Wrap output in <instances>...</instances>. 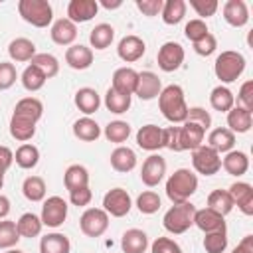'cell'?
I'll return each mask as SVG.
<instances>
[{
  "label": "cell",
  "mask_w": 253,
  "mask_h": 253,
  "mask_svg": "<svg viewBox=\"0 0 253 253\" xmlns=\"http://www.w3.org/2000/svg\"><path fill=\"white\" fill-rule=\"evenodd\" d=\"M227 192L233 200V206H237L245 215H253V186L251 184L233 182Z\"/></svg>",
  "instance_id": "obj_18"
},
{
  "label": "cell",
  "mask_w": 253,
  "mask_h": 253,
  "mask_svg": "<svg viewBox=\"0 0 253 253\" xmlns=\"http://www.w3.org/2000/svg\"><path fill=\"white\" fill-rule=\"evenodd\" d=\"M186 8H188V4L184 0H166L162 4V12H160L162 22L168 24V26L180 24L186 16Z\"/></svg>",
  "instance_id": "obj_36"
},
{
  "label": "cell",
  "mask_w": 253,
  "mask_h": 253,
  "mask_svg": "<svg viewBox=\"0 0 253 253\" xmlns=\"http://www.w3.org/2000/svg\"><path fill=\"white\" fill-rule=\"evenodd\" d=\"M65 63L71 69H77V71L89 69L91 63H93V49L83 45V43H73L65 51Z\"/></svg>",
  "instance_id": "obj_20"
},
{
  "label": "cell",
  "mask_w": 253,
  "mask_h": 253,
  "mask_svg": "<svg viewBox=\"0 0 253 253\" xmlns=\"http://www.w3.org/2000/svg\"><path fill=\"white\" fill-rule=\"evenodd\" d=\"M194 213H196V206L190 204V202H184V204H174L166 213H164V219H162V225L168 233L172 235H180V233H186L192 225H194Z\"/></svg>",
  "instance_id": "obj_4"
},
{
  "label": "cell",
  "mask_w": 253,
  "mask_h": 253,
  "mask_svg": "<svg viewBox=\"0 0 253 253\" xmlns=\"http://www.w3.org/2000/svg\"><path fill=\"white\" fill-rule=\"evenodd\" d=\"M14 162L20 168H24V170L36 168L38 162H40V150H38V146L36 144H30V142L20 144L16 148V152H14Z\"/></svg>",
  "instance_id": "obj_34"
},
{
  "label": "cell",
  "mask_w": 253,
  "mask_h": 253,
  "mask_svg": "<svg viewBox=\"0 0 253 253\" xmlns=\"http://www.w3.org/2000/svg\"><path fill=\"white\" fill-rule=\"evenodd\" d=\"M253 125V113L239 107V105H233L229 111H227V128L235 134H243V132H249Z\"/></svg>",
  "instance_id": "obj_24"
},
{
  "label": "cell",
  "mask_w": 253,
  "mask_h": 253,
  "mask_svg": "<svg viewBox=\"0 0 253 253\" xmlns=\"http://www.w3.org/2000/svg\"><path fill=\"white\" fill-rule=\"evenodd\" d=\"M79 229L87 237H101L109 229V213L103 208H87L79 217Z\"/></svg>",
  "instance_id": "obj_6"
},
{
  "label": "cell",
  "mask_w": 253,
  "mask_h": 253,
  "mask_svg": "<svg viewBox=\"0 0 253 253\" xmlns=\"http://www.w3.org/2000/svg\"><path fill=\"white\" fill-rule=\"evenodd\" d=\"M208 32H210V30H208V24H206L204 20H200V18L190 20V22L186 24V28H184V36H186L192 43H196L198 40H202Z\"/></svg>",
  "instance_id": "obj_48"
},
{
  "label": "cell",
  "mask_w": 253,
  "mask_h": 253,
  "mask_svg": "<svg viewBox=\"0 0 253 253\" xmlns=\"http://www.w3.org/2000/svg\"><path fill=\"white\" fill-rule=\"evenodd\" d=\"M18 14L34 28H47L53 20V8L47 0H20Z\"/></svg>",
  "instance_id": "obj_5"
},
{
  "label": "cell",
  "mask_w": 253,
  "mask_h": 253,
  "mask_svg": "<svg viewBox=\"0 0 253 253\" xmlns=\"http://www.w3.org/2000/svg\"><path fill=\"white\" fill-rule=\"evenodd\" d=\"M63 184H65L67 192H73L77 188L89 186V172H87V168L81 166V164L67 166V170L63 172Z\"/></svg>",
  "instance_id": "obj_33"
},
{
  "label": "cell",
  "mask_w": 253,
  "mask_h": 253,
  "mask_svg": "<svg viewBox=\"0 0 253 253\" xmlns=\"http://www.w3.org/2000/svg\"><path fill=\"white\" fill-rule=\"evenodd\" d=\"M192 166L202 176H213L221 170V154H217L208 144H202L192 150Z\"/></svg>",
  "instance_id": "obj_7"
},
{
  "label": "cell",
  "mask_w": 253,
  "mask_h": 253,
  "mask_svg": "<svg viewBox=\"0 0 253 253\" xmlns=\"http://www.w3.org/2000/svg\"><path fill=\"white\" fill-rule=\"evenodd\" d=\"M115 40V28L111 24H97L89 34V43L95 49H107Z\"/></svg>",
  "instance_id": "obj_37"
},
{
  "label": "cell",
  "mask_w": 253,
  "mask_h": 253,
  "mask_svg": "<svg viewBox=\"0 0 253 253\" xmlns=\"http://www.w3.org/2000/svg\"><path fill=\"white\" fill-rule=\"evenodd\" d=\"M51 42L57 45H73V42L77 40V26L67 20V18H59L51 24Z\"/></svg>",
  "instance_id": "obj_21"
},
{
  "label": "cell",
  "mask_w": 253,
  "mask_h": 253,
  "mask_svg": "<svg viewBox=\"0 0 253 253\" xmlns=\"http://www.w3.org/2000/svg\"><path fill=\"white\" fill-rule=\"evenodd\" d=\"M101 6H105L107 10H113V8H121V6H123V2H121V0H115V2L103 0V2H101Z\"/></svg>",
  "instance_id": "obj_61"
},
{
  "label": "cell",
  "mask_w": 253,
  "mask_h": 253,
  "mask_svg": "<svg viewBox=\"0 0 253 253\" xmlns=\"http://www.w3.org/2000/svg\"><path fill=\"white\" fill-rule=\"evenodd\" d=\"M42 115H43V103L40 99H36V97H24V99H20L16 103L14 113H12V119L38 125V121L42 119Z\"/></svg>",
  "instance_id": "obj_12"
},
{
  "label": "cell",
  "mask_w": 253,
  "mask_h": 253,
  "mask_svg": "<svg viewBox=\"0 0 253 253\" xmlns=\"http://www.w3.org/2000/svg\"><path fill=\"white\" fill-rule=\"evenodd\" d=\"M121 249L123 253H144L148 249V235L142 229H126L121 237Z\"/></svg>",
  "instance_id": "obj_26"
},
{
  "label": "cell",
  "mask_w": 253,
  "mask_h": 253,
  "mask_svg": "<svg viewBox=\"0 0 253 253\" xmlns=\"http://www.w3.org/2000/svg\"><path fill=\"white\" fill-rule=\"evenodd\" d=\"M245 71V57L239 51L225 49L215 57L213 73L221 83H233Z\"/></svg>",
  "instance_id": "obj_3"
},
{
  "label": "cell",
  "mask_w": 253,
  "mask_h": 253,
  "mask_svg": "<svg viewBox=\"0 0 253 253\" xmlns=\"http://www.w3.org/2000/svg\"><path fill=\"white\" fill-rule=\"evenodd\" d=\"M4 253H24V251L18 247H12V249H4Z\"/></svg>",
  "instance_id": "obj_62"
},
{
  "label": "cell",
  "mask_w": 253,
  "mask_h": 253,
  "mask_svg": "<svg viewBox=\"0 0 253 253\" xmlns=\"http://www.w3.org/2000/svg\"><path fill=\"white\" fill-rule=\"evenodd\" d=\"M186 121L200 125L204 130H208L211 126V115L204 107H188V119Z\"/></svg>",
  "instance_id": "obj_53"
},
{
  "label": "cell",
  "mask_w": 253,
  "mask_h": 253,
  "mask_svg": "<svg viewBox=\"0 0 253 253\" xmlns=\"http://www.w3.org/2000/svg\"><path fill=\"white\" fill-rule=\"evenodd\" d=\"M73 101H75V107H77L85 117L97 113L99 107H101V97H99V93H97L93 87H81V89H77Z\"/></svg>",
  "instance_id": "obj_27"
},
{
  "label": "cell",
  "mask_w": 253,
  "mask_h": 253,
  "mask_svg": "<svg viewBox=\"0 0 253 253\" xmlns=\"http://www.w3.org/2000/svg\"><path fill=\"white\" fill-rule=\"evenodd\" d=\"M162 91V83H160V77L152 71H140L138 73V81H136V89H134V95L142 101H152L160 95Z\"/></svg>",
  "instance_id": "obj_17"
},
{
  "label": "cell",
  "mask_w": 253,
  "mask_h": 253,
  "mask_svg": "<svg viewBox=\"0 0 253 253\" xmlns=\"http://www.w3.org/2000/svg\"><path fill=\"white\" fill-rule=\"evenodd\" d=\"M40 253H71V241L65 233H47L40 239Z\"/></svg>",
  "instance_id": "obj_31"
},
{
  "label": "cell",
  "mask_w": 253,
  "mask_h": 253,
  "mask_svg": "<svg viewBox=\"0 0 253 253\" xmlns=\"http://www.w3.org/2000/svg\"><path fill=\"white\" fill-rule=\"evenodd\" d=\"M16 227H18L20 237L32 239V237H38V235L42 233L43 223H42L40 215H36V213H32V211H26V213H22L20 219L16 221Z\"/></svg>",
  "instance_id": "obj_39"
},
{
  "label": "cell",
  "mask_w": 253,
  "mask_h": 253,
  "mask_svg": "<svg viewBox=\"0 0 253 253\" xmlns=\"http://www.w3.org/2000/svg\"><path fill=\"white\" fill-rule=\"evenodd\" d=\"M30 63L36 65V67L45 75V79H51V77H55V75L59 73V61H57V57L51 55V53H36Z\"/></svg>",
  "instance_id": "obj_43"
},
{
  "label": "cell",
  "mask_w": 253,
  "mask_h": 253,
  "mask_svg": "<svg viewBox=\"0 0 253 253\" xmlns=\"http://www.w3.org/2000/svg\"><path fill=\"white\" fill-rule=\"evenodd\" d=\"M237 103H239V107H243V109H247V111L253 113V81H251V79H247V81L239 87Z\"/></svg>",
  "instance_id": "obj_54"
},
{
  "label": "cell",
  "mask_w": 253,
  "mask_h": 253,
  "mask_svg": "<svg viewBox=\"0 0 253 253\" xmlns=\"http://www.w3.org/2000/svg\"><path fill=\"white\" fill-rule=\"evenodd\" d=\"M136 208L140 213H146V215L156 213L160 210V196L152 190H146L136 198Z\"/></svg>",
  "instance_id": "obj_47"
},
{
  "label": "cell",
  "mask_w": 253,
  "mask_h": 253,
  "mask_svg": "<svg viewBox=\"0 0 253 253\" xmlns=\"http://www.w3.org/2000/svg\"><path fill=\"white\" fill-rule=\"evenodd\" d=\"M73 134L83 142H95L101 136V126L91 117H81L73 123Z\"/></svg>",
  "instance_id": "obj_32"
},
{
  "label": "cell",
  "mask_w": 253,
  "mask_h": 253,
  "mask_svg": "<svg viewBox=\"0 0 253 253\" xmlns=\"http://www.w3.org/2000/svg\"><path fill=\"white\" fill-rule=\"evenodd\" d=\"M194 225L204 231V233H211V231H221L225 229V217L219 215L217 211L204 208V210H196L194 213Z\"/></svg>",
  "instance_id": "obj_19"
},
{
  "label": "cell",
  "mask_w": 253,
  "mask_h": 253,
  "mask_svg": "<svg viewBox=\"0 0 253 253\" xmlns=\"http://www.w3.org/2000/svg\"><path fill=\"white\" fill-rule=\"evenodd\" d=\"M12 162H14V152L8 146H0V190L4 186V176L12 166Z\"/></svg>",
  "instance_id": "obj_57"
},
{
  "label": "cell",
  "mask_w": 253,
  "mask_h": 253,
  "mask_svg": "<svg viewBox=\"0 0 253 253\" xmlns=\"http://www.w3.org/2000/svg\"><path fill=\"white\" fill-rule=\"evenodd\" d=\"M18 79L16 65L12 61H0V91L10 89Z\"/></svg>",
  "instance_id": "obj_49"
},
{
  "label": "cell",
  "mask_w": 253,
  "mask_h": 253,
  "mask_svg": "<svg viewBox=\"0 0 253 253\" xmlns=\"http://www.w3.org/2000/svg\"><path fill=\"white\" fill-rule=\"evenodd\" d=\"M136 144L142 150H148V152L164 148V128H160L158 125L140 126L138 132H136Z\"/></svg>",
  "instance_id": "obj_15"
},
{
  "label": "cell",
  "mask_w": 253,
  "mask_h": 253,
  "mask_svg": "<svg viewBox=\"0 0 253 253\" xmlns=\"http://www.w3.org/2000/svg\"><path fill=\"white\" fill-rule=\"evenodd\" d=\"M158 109L162 117L170 123H184L188 119V105L184 99V89L180 85H166L158 95Z\"/></svg>",
  "instance_id": "obj_1"
},
{
  "label": "cell",
  "mask_w": 253,
  "mask_h": 253,
  "mask_svg": "<svg viewBox=\"0 0 253 253\" xmlns=\"http://www.w3.org/2000/svg\"><path fill=\"white\" fill-rule=\"evenodd\" d=\"M20 233L16 227V221L12 219H0V249H12L20 241Z\"/></svg>",
  "instance_id": "obj_45"
},
{
  "label": "cell",
  "mask_w": 253,
  "mask_h": 253,
  "mask_svg": "<svg viewBox=\"0 0 253 253\" xmlns=\"http://www.w3.org/2000/svg\"><path fill=\"white\" fill-rule=\"evenodd\" d=\"M206 130L190 121H184L182 126H178V142H180V152L182 150H196L198 146L204 144Z\"/></svg>",
  "instance_id": "obj_14"
},
{
  "label": "cell",
  "mask_w": 253,
  "mask_h": 253,
  "mask_svg": "<svg viewBox=\"0 0 253 253\" xmlns=\"http://www.w3.org/2000/svg\"><path fill=\"white\" fill-rule=\"evenodd\" d=\"M105 107H107V111H111L115 115H123L130 109V95H123V93L115 91L113 87H109L105 93Z\"/></svg>",
  "instance_id": "obj_41"
},
{
  "label": "cell",
  "mask_w": 253,
  "mask_h": 253,
  "mask_svg": "<svg viewBox=\"0 0 253 253\" xmlns=\"http://www.w3.org/2000/svg\"><path fill=\"white\" fill-rule=\"evenodd\" d=\"M215 49H217V40H215V36H213L211 32H208L202 40H198V42L194 43V51H196L198 55H202V57L211 55Z\"/></svg>",
  "instance_id": "obj_52"
},
{
  "label": "cell",
  "mask_w": 253,
  "mask_h": 253,
  "mask_svg": "<svg viewBox=\"0 0 253 253\" xmlns=\"http://www.w3.org/2000/svg\"><path fill=\"white\" fill-rule=\"evenodd\" d=\"M132 208V200L125 188H113L103 196V210L113 217H125Z\"/></svg>",
  "instance_id": "obj_9"
},
{
  "label": "cell",
  "mask_w": 253,
  "mask_h": 253,
  "mask_svg": "<svg viewBox=\"0 0 253 253\" xmlns=\"http://www.w3.org/2000/svg\"><path fill=\"white\" fill-rule=\"evenodd\" d=\"M208 146L213 148L217 154H221V152L225 154V152L233 150V146H235V134L229 128H225V126H217V128H213L208 134Z\"/></svg>",
  "instance_id": "obj_29"
},
{
  "label": "cell",
  "mask_w": 253,
  "mask_h": 253,
  "mask_svg": "<svg viewBox=\"0 0 253 253\" xmlns=\"http://www.w3.org/2000/svg\"><path fill=\"white\" fill-rule=\"evenodd\" d=\"M91 200H93V192H91L89 186H85V188H77V190L69 192V202H71L73 206H77V208H85V206H89Z\"/></svg>",
  "instance_id": "obj_55"
},
{
  "label": "cell",
  "mask_w": 253,
  "mask_h": 253,
  "mask_svg": "<svg viewBox=\"0 0 253 253\" xmlns=\"http://www.w3.org/2000/svg\"><path fill=\"white\" fill-rule=\"evenodd\" d=\"M190 6L196 10L200 20H204V18H210V16H213L217 12L219 2L217 0H190Z\"/></svg>",
  "instance_id": "obj_51"
},
{
  "label": "cell",
  "mask_w": 253,
  "mask_h": 253,
  "mask_svg": "<svg viewBox=\"0 0 253 253\" xmlns=\"http://www.w3.org/2000/svg\"><path fill=\"white\" fill-rule=\"evenodd\" d=\"M166 174V160L160 156V154H150L144 162H142V168H140V180L144 186L148 188H154L162 182Z\"/></svg>",
  "instance_id": "obj_11"
},
{
  "label": "cell",
  "mask_w": 253,
  "mask_h": 253,
  "mask_svg": "<svg viewBox=\"0 0 253 253\" xmlns=\"http://www.w3.org/2000/svg\"><path fill=\"white\" fill-rule=\"evenodd\" d=\"M198 190V176L190 168H178L166 180V196L172 204L188 202Z\"/></svg>",
  "instance_id": "obj_2"
},
{
  "label": "cell",
  "mask_w": 253,
  "mask_h": 253,
  "mask_svg": "<svg viewBox=\"0 0 253 253\" xmlns=\"http://www.w3.org/2000/svg\"><path fill=\"white\" fill-rule=\"evenodd\" d=\"M221 168L229 174V176H243L249 170V156L243 150H229L225 152V156L221 158Z\"/></svg>",
  "instance_id": "obj_25"
},
{
  "label": "cell",
  "mask_w": 253,
  "mask_h": 253,
  "mask_svg": "<svg viewBox=\"0 0 253 253\" xmlns=\"http://www.w3.org/2000/svg\"><path fill=\"white\" fill-rule=\"evenodd\" d=\"M231 253H253V235H245Z\"/></svg>",
  "instance_id": "obj_59"
},
{
  "label": "cell",
  "mask_w": 253,
  "mask_h": 253,
  "mask_svg": "<svg viewBox=\"0 0 253 253\" xmlns=\"http://www.w3.org/2000/svg\"><path fill=\"white\" fill-rule=\"evenodd\" d=\"M210 105L213 111H219V113H227L233 105H235V95L225 87V85H217L211 89L210 93Z\"/></svg>",
  "instance_id": "obj_38"
},
{
  "label": "cell",
  "mask_w": 253,
  "mask_h": 253,
  "mask_svg": "<svg viewBox=\"0 0 253 253\" xmlns=\"http://www.w3.org/2000/svg\"><path fill=\"white\" fill-rule=\"evenodd\" d=\"M22 194L30 202H43L45 194H47L45 180L42 176H28L24 180V184H22Z\"/></svg>",
  "instance_id": "obj_35"
},
{
  "label": "cell",
  "mask_w": 253,
  "mask_h": 253,
  "mask_svg": "<svg viewBox=\"0 0 253 253\" xmlns=\"http://www.w3.org/2000/svg\"><path fill=\"white\" fill-rule=\"evenodd\" d=\"M144 51H146L144 40L138 38V36H134V34L125 36V38L119 42V45H117V55H119L125 63H134V61H138V59L144 55Z\"/></svg>",
  "instance_id": "obj_13"
},
{
  "label": "cell",
  "mask_w": 253,
  "mask_h": 253,
  "mask_svg": "<svg viewBox=\"0 0 253 253\" xmlns=\"http://www.w3.org/2000/svg\"><path fill=\"white\" fill-rule=\"evenodd\" d=\"M208 208L225 217L233 210V200H231V196H229L227 190H213L208 196Z\"/></svg>",
  "instance_id": "obj_40"
},
{
  "label": "cell",
  "mask_w": 253,
  "mask_h": 253,
  "mask_svg": "<svg viewBox=\"0 0 253 253\" xmlns=\"http://www.w3.org/2000/svg\"><path fill=\"white\" fill-rule=\"evenodd\" d=\"M204 249H206V253H223L227 249V229L206 233Z\"/></svg>",
  "instance_id": "obj_46"
},
{
  "label": "cell",
  "mask_w": 253,
  "mask_h": 253,
  "mask_svg": "<svg viewBox=\"0 0 253 253\" xmlns=\"http://www.w3.org/2000/svg\"><path fill=\"white\" fill-rule=\"evenodd\" d=\"M8 213H10V200L8 196L0 194V219H6Z\"/></svg>",
  "instance_id": "obj_60"
},
{
  "label": "cell",
  "mask_w": 253,
  "mask_h": 253,
  "mask_svg": "<svg viewBox=\"0 0 253 253\" xmlns=\"http://www.w3.org/2000/svg\"><path fill=\"white\" fill-rule=\"evenodd\" d=\"M97 12H99L97 0H71L67 4V20H71L73 24L89 22L97 16Z\"/></svg>",
  "instance_id": "obj_16"
},
{
  "label": "cell",
  "mask_w": 253,
  "mask_h": 253,
  "mask_svg": "<svg viewBox=\"0 0 253 253\" xmlns=\"http://www.w3.org/2000/svg\"><path fill=\"white\" fill-rule=\"evenodd\" d=\"M223 20L233 28H243L249 22V8L243 0H227L223 4Z\"/></svg>",
  "instance_id": "obj_22"
},
{
  "label": "cell",
  "mask_w": 253,
  "mask_h": 253,
  "mask_svg": "<svg viewBox=\"0 0 253 253\" xmlns=\"http://www.w3.org/2000/svg\"><path fill=\"white\" fill-rule=\"evenodd\" d=\"M150 253H184L172 237H156L150 245Z\"/></svg>",
  "instance_id": "obj_50"
},
{
  "label": "cell",
  "mask_w": 253,
  "mask_h": 253,
  "mask_svg": "<svg viewBox=\"0 0 253 253\" xmlns=\"http://www.w3.org/2000/svg\"><path fill=\"white\" fill-rule=\"evenodd\" d=\"M67 202L61 196H49L42 206V223L47 227H59L67 217Z\"/></svg>",
  "instance_id": "obj_8"
},
{
  "label": "cell",
  "mask_w": 253,
  "mask_h": 253,
  "mask_svg": "<svg viewBox=\"0 0 253 253\" xmlns=\"http://www.w3.org/2000/svg\"><path fill=\"white\" fill-rule=\"evenodd\" d=\"M184 47L178 43V42H166L160 45L158 53H156V61H158V67L166 73H172L176 69H180V65L184 63Z\"/></svg>",
  "instance_id": "obj_10"
},
{
  "label": "cell",
  "mask_w": 253,
  "mask_h": 253,
  "mask_svg": "<svg viewBox=\"0 0 253 253\" xmlns=\"http://www.w3.org/2000/svg\"><path fill=\"white\" fill-rule=\"evenodd\" d=\"M136 81H138V71H134L132 67H119L113 73V89L123 93V95H134L136 89Z\"/></svg>",
  "instance_id": "obj_23"
},
{
  "label": "cell",
  "mask_w": 253,
  "mask_h": 253,
  "mask_svg": "<svg viewBox=\"0 0 253 253\" xmlns=\"http://www.w3.org/2000/svg\"><path fill=\"white\" fill-rule=\"evenodd\" d=\"M111 166H113V170H117L121 174H126V172L134 170L136 168V154H134V150L128 148V146H123V144L117 146L111 152Z\"/></svg>",
  "instance_id": "obj_30"
},
{
  "label": "cell",
  "mask_w": 253,
  "mask_h": 253,
  "mask_svg": "<svg viewBox=\"0 0 253 253\" xmlns=\"http://www.w3.org/2000/svg\"><path fill=\"white\" fill-rule=\"evenodd\" d=\"M36 43L28 38H16L8 43V55L12 61L16 63H24V61H32V57L36 55Z\"/></svg>",
  "instance_id": "obj_28"
},
{
  "label": "cell",
  "mask_w": 253,
  "mask_h": 253,
  "mask_svg": "<svg viewBox=\"0 0 253 253\" xmlns=\"http://www.w3.org/2000/svg\"><path fill=\"white\" fill-rule=\"evenodd\" d=\"M164 148H170V150H174V152H180L178 126H168V128H164Z\"/></svg>",
  "instance_id": "obj_58"
},
{
  "label": "cell",
  "mask_w": 253,
  "mask_h": 253,
  "mask_svg": "<svg viewBox=\"0 0 253 253\" xmlns=\"http://www.w3.org/2000/svg\"><path fill=\"white\" fill-rule=\"evenodd\" d=\"M128 136H130V125L126 121H111L105 126V138L109 142H115L121 146L123 142H126Z\"/></svg>",
  "instance_id": "obj_44"
},
{
  "label": "cell",
  "mask_w": 253,
  "mask_h": 253,
  "mask_svg": "<svg viewBox=\"0 0 253 253\" xmlns=\"http://www.w3.org/2000/svg\"><path fill=\"white\" fill-rule=\"evenodd\" d=\"M134 4H136V8H138L144 16L152 18V16H158V14L162 12L164 0H136Z\"/></svg>",
  "instance_id": "obj_56"
},
{
  "label": "cell",
  "mask_w": 253,
  "mask_h": 253,
  "mask_svg": "<svg viewBox=\"0 0 253 253\" xmlns=\"http://www.w3.org/2000/svg\"><path fill=\"white\" fill-rule=\"evenodd\" d=\"M20 81H22V85H24V89L26 91H30V93H36V91H40L43 85H45V75L36 67V65H28L24 71H22V77H20Z\"/></svg>",
  "instance_id": "obj_42"
}]
</instances>
